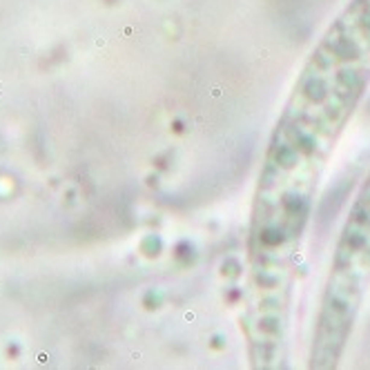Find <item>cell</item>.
Segmentation results:
<instances>
[{"instance_id":"obj_1","label":"cell","mask_w":370,"mask_h":370,"mask_svg":"<svg viewBox=\"0 0 370 370\" xmlns=\"http://www.w3.org/2000/svg\"><path fill=\"white\" fill-rule=\"evenodd\" d=\"M370 87V62L317 40L267 138L248 227L243 334L250 366H286L299 254L317 187Z\"/></svg>"},{"instance_id":"obj_2","label":"cell","mask_w":370,"mask_h":370,"mask_svg":"<svg viewBox=\"0 0 370 370\" xmlns=\"http://www.w3.org/2000/svg\"><path fill=\"white\" fill-rule=\"evenodd\" d=\"M370 292V169L339 227L312 321L308 366L332 370L343 359Z\"/></svg>"},{"instance_id":"obj_3","label":"cell","mask_w":370,"mask_h":370,"mask_svg":"<svg viewBox=\"0 0 370 370\" xmlns=\"http://www.w3.org/2000/svg\"><path fill=\"white\" fill-rule=\"evenodd\" d=\"M319 38L370 62V0H348Z\"/></svg>"}]
</instances>
